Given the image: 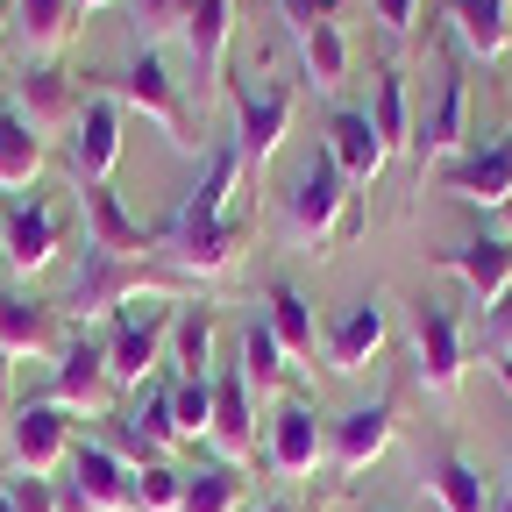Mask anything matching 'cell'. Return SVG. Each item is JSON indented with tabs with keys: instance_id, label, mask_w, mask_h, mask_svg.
<instances>
[{
	"instance_id": "35",
	"label": "cell",
	"mask_w": 512,
	"mask_h": 512,
	"mask_svg": "<svg viewBox=\"0 0 512 512\" xmlns=\"http://www.w3.org/2000/svg\"><path fill=\"white\" fill-rule=\"evenodd\" d=\"M171 420H178V441H207V427H214V377H171Z\"/></svg>"
},
{
	"instance_id": "24",
	"label": "cell",
	"mask_w": 512,
	"mask_h": 512,
	"mask_svg": "<svg viewBox=\"0 0 512 512\" xmlns=\"http://www.w3.org/2000/svg\"><path fill=\"white\" fill-rule=\"evenodd\" d=\"M448 271L477 292V306H498V299L512 292V242L477 235V242H463V249H448Z\"/></svg>"
},
{
	"instance_id": "33",
	"label": "cell",
	"mask_w": 512,
	"mask_h": 512,
	"mask_svg": "<svg viewBox=\"0 0 512 512\" xmlns=\"http://www.w3.org/2000/svg\"><path fill=\"white\" fill-rule=\"evenodd\" d=\"M271 335L285 356H313V306L299 285H271Z\"/></svg>"
},
{
	"instance_id": "37",
	"label": "cell",
	"mask_w": 512,
	"mask_h": 512,
	"mask_svg": "<svg viewBox=\"0 0 512 512\" xmlns=\"http://www.w3.org/2000/svg\"><path fill=\"white\" fill-rule=\"evenodd\" d=\"M128 15H136V36H143V50H157L164 36H185V15H192V0H128Z\"/></svg>"
},
{
	"instance_id": "4",
	"label": "cell",
	"mask_w": 512,
	"mask_h": 512,
	"mask_svg": "<svg viewBox=\"0 0 512 512\" xmlns=\"http://www.w3.org/2000/svg\"><path fill=\"white\" fill-rule=\"evenodd\" d=\"M114 157H121V100L114 93H86L79 121L64 128V171H72V185H107Z\"/></svg>"
},
{
	"instance_id": "41",
	"label": "cell",
	"mask_w": 512,
	"mask_h": 512,
	"mask_svg": "<svg viewBox=\"0 0 512 512\" xmlns=\"http://www.w3.org/2000/svg\"><path fill=\"white\" fill-rule=\"evenodd\" d=\"M491 342H498V356L512 349V292H505V299L491 306Z\"/></svg>"
},
{
	"instance_id": "40",
	"label": "cell",
	"mask_w": 512,
	"mask_h": 512,
	"mask_svg": "<svg viewBox=\"0 0 512 512\" xmlns=\"http://www.w3.org/2000/svg\"><path fill=\"white\" fill-rule=\"evenodd\" d=\"M370 8H377V22L392 29V36H406V29L420 22V0H370Z\"/></svg>"
},
{
	"instance_id": "42",
	"label": "cell",
	"mask_w": 512,
	"mask_h": 512,
	"mask_svg": "<svg viewBox=\"0 0 512 512\" xmlns=\"http://www.w3.org/2000/svg\"><path fill=\"white\" fill-rule=\"evenodd\" d=\"M491 235H498V242H512V192H505V200L491 207Z\"/></svg>"
},
{
	"instance_id": "17",
	"label": "cell",
	"mask_w": 512,
	"mask_h": 512,
	"mask_svg": "<svg viewBox=\"0 0 512 512\" xmlns=\"http://www.w3.org/2000/svg\"><path fill=\"white\" fill-rule=\"evenodd\" d=\"M320 150H328V164H335L349 185H370L384 164H392V150H384V136L370 128L363 107H335V114H328V143H320Z\"/></svg>"
},
{
	"instance_id": "9",
	"label": "cell",
	"mask_w": 512,
	"mask_h": 512,
	"mask_svg": "<svg viewBox=\"0 0 512 512\" xmlns=\"http://www.w3.org/2000/svg\"><path fill=\"white\" fill-rule=\"evenodd\" d=\"M79 207H86V242L107 249V256H136V264H150V249L164 242V228H143L136 214L121 207L114 185H79Z\"/></svg>"
},
{
	"instance_id": "19",
	"label": "cell",
	"mask_w": 512,
	"mask_h": 512,
	"mask_svg": "<svg viewBox=\"0 0 512 512\" xmlns=\"http://www.w3.org/2000/svg\"><path fill=\"white\" fill-rule=\"evenodd\" d=\"M384 335H392V306H384L377 292L356 299L335 328H328V370H335V377H356V370L384 349Z\"/></svg>"
},
{
	"instance_id": "29",
	"label": "cell",
	"mask_w": 512,
	"mask_h": 512,
	"mask_svg": "<svg viewBox=\"0 0 512 512\" xmlns=\"http://www.w3.org/2000/svg\"><path fill=\"white\" fill-rule=\"evenodd\" d=\"M505 8H512V0H448V22H456V36L470 43V57L491 64V57L505 50V36H512Z\"/></svg>"
},
{
	"instance_id": "32",
	"label": "cell",
	"mask_w": 512,
	"mask_h": 512,
	"mask_svg": "<svg viewBox=\"0 0 512 512\" xmlns=\"http://www.w3.org/2000/svg\"><path fill=\"white\" fill-rule=\"evenodd\" d=\"M242 377H249V392H285L292 363H285V349L271 335V320H249L242 328Z\"/></svg>"
},
{
	"instance_id": "36",
	"label": "cell",
	"mask_w": 512,
	"mask_h": 512,
	"mask_svg": "<svg viewBox=\"0 0 512 512\" xmlns=\"http://www.w3.org/2000/svg\"><path fill=\"white\" fill-rule=\"evenodd\" d=\"M185 505V470L178 463H136V512H178Z\"/></svg>"
},
{
	"instance_id": "1",
	"label": "cell",
	"mask_w": 512,
	"mask_h": 512,
	"mask_svg": "<svg viewBox=\"0 0 512 512\" xmlns=\"http://www.w3.org/2000/svg\"><path fill=\"white\" fill-rule=\"evenodd\" d=\"M285 221H292V235L299 242H342V235H356V192H349V178L328 164V150H313L306 164H299V178H292V192H285Z\"/></svg>"
},
{
	"instance_id": "38",
	"label": "cell",
	"mask_w": 512,
	"mask_h": 512,
	"mask_svg": "<svg viewBox=\"0 0 512 512\" xmlns=\"http://www.w3.org/2000/svg\"><path fill=\"white\" fill-rule=\"evenodd\" d=\"M8 484V498H15V512H57V491H50V477H0Z\"/></svg>"
},
{
	"instance_id": "14",
	"label": "cell",
	"mask_w": 512,
	"mask_h": 512,
	"mask_svg": "<svg viewBox=\"0 0 512 512\" xmlns=\"http://www.w3.org/2000/svg\"><path fill=\"white\" fill-rule=\"evenodd\" d=\"M384 448H392V399H370V406H349L335 427H328V463L342 477H363Z\"/></svg>"
},
{
	"instance_id": "50",
	"label": "cell",
	"mask_w": 512,
	"mask_h": 512,
	"mask_svg": "<svg viewBox=\"0 0 512 512\" xmlns=\"http://www.w3.org/2000/svg\"><path fill=\"white\" fill-rule=\"evenodd\" d=\"M0 228H8V214H0Z\"/></svg>"
},
{
	"instance_id": "21",
	"label": "cell",
	"mask_w": 512,
	"mask_h": 512,
	"mask_svg": "<svg viewBox=\"0 0 512 512\" xmlns=\"http://www.w3.org/2000/svg\"><path fill=\"white\" fill-rule=\"evenodd\" d=\"M57 249H64V235H57V214H50L43 200L8 207V228H0V256H8L22 278L50 271V264H57Z\"/></svg>"
},
{
	"instance_id": "12",
	"label": "cell",
	"mask_w": 512,
	"mask_h": 512,
	"mask_svg": "<svg viewBox=\"0 0 512 512\" xmlns=\"http://www.w3.org/2000/svg\"><path fill=\"white\" fill-rule=\"evenodd\" d=\"M207 441L221 448L228 470L256 448V392H249L242 363H214V427H207Z\"/></svg>"
},
{
	"instance_id": "8",
	"label": "cell",
	"mask_w": 512,
	"mask_h": 512,
	"mask_svg": "<svg viewBox=\"0 0 512 512\" xmlns=\"http://www.w3.org/2000/svg\"><path fill=\"white\" fill-rule=\"evenodd\" d=\"M114 100H121V107H136L150 128H164L171 143H185V100H178V79L164 72V57H157V50H136V64L121 72Z\"/></svg>"
},
{
	"instance_id": "43",
	"label": "cell",
	"mask_w": 512,
	"mask_h": 512,
	"mask_svg": "<svg viewBox=\"0 0 512 512\" xmlns=\"http://www.w3.org/2000/svg\"><path fill=\"white\" fill-rule=\"evenodd\" d=\"M8 413H15L8 406V356H0V427H8Z\"/></svg>"
},
{
	"instance_id": "18",
	"label": "cell",
	"mask_w": 512,
	"mask_h": 512,
	"mask_svg": "<svg viewBox=\"0 0 512 512\" xmlns=\"http://www.w3.org/2000/svg\"><path fill=\"white\" fill-rule=\"evenodd\" d=\"M79 491L93 498V512H136V463H121L107 441H72V463Z\"/></svg>"
},
{
	"instance_id": "28",
	"label": "cell",
	"mask_w": 512,
	"mask_h": 512,
	"mask_svg": "<svg viewBox=\"0 0 512 512\" xmlns=\"http://www.w3.org/2000/svg\"><path fill=\"white\" fill-rule=\"evenodd\" d=\"M427 491L441 498V512H491L484 470H477L470 456H456V448H441V456L427 463Z\"/></svg>"
},
{
	"instance_id": "27",
	"label": "cell",
	"mask_w": 512,
	"mask_h": 512,
	"mask_svg": "<svg viewBox=\"0 0 512 512\" xmlns=\"http://www.w3.org/2000/svg\"><path fill=\"white\" fill-rule=\"evenodd\" d=\"M214 342H221V320L207 306H178V320H171V377H214Z\"/></svg>"
},
{
	"instance_id": "46",
	"label": "cell",
	"mask_w": 512,
	"mask_h": 512,
	"mask_svg": "<svg viewBox=\"0 0 512 512\" xmlns=\"http://www.w3.org/2000/svg\"><path fill=\"white\" fill-rule=\"evenodd\" d=\"M15 29V0H0V36H8Z\"/></svg>"
},
{
	"instance_id": "10",
	"label": "cell",
	"mask_w": 512,
	"mask_h": 512,
	"mask_svg": "<svg viewBox=\"0 0 512 512\" xmlns=\"http://www.w3.org/2000/svg\"><path fill=\"white\" fill-rule=\"evenodd\" d=\"M107 399H114V377H107V349H100L93 335L64 342V356L50 363V406H64V413H100Z\"/></svg>"
},
{
	"instance_id": "16",
	"label": "cell",
	"mask_w": 512,
	"mask_h": 512,
	"mask_svg": "<svg viewBox=\"0 0 512 512\" xmlns=\"http://www.w3.org/2000/svg\"><path fill=\"white\" fill-rule=\"evenodd\" d=\"M441 185L456 200H477V207H498L512 192V136H491V143H470L456 164H441Z\"/></svg>"
},
{
	"instance_id": "39",
	"label": "cell",
	"mask_w": 512,
	"mask_h": 512,
	"mask_svg": "<svg viewBox=\"0 0 512 512\" xmlns=\"http://www.w3.org/2000/svg\"><path fill=\"white\" fill-rule=\"evenodd\" d=\"M335 8L342 0H285V22H292V36H306L313 22H335Z\"/></svg>"
},
{
	"instance_id": "3",
	"label": "cell",
	"mask_w": 512,
	"mask_h": 512,
	"mask_svg": "<svg viewBox=\"0 0 512 512\" xmlns=\"http://www.w3.org/2000/svg\"><path fill=\"white\" fill-rule=\"evenodd\" d=\"M171 299V285L136 264V256H107V249H79V271H72V313H79V328H93V320H114L128 299Z\"/></svg>"
},
{
	"instance_id": "34",
	"label": "cell",
	"mask_w": 512,
	"mask_h": 512,
	"mask_svg": "<svg viewBox=\"0 0 512 512\" xmlns=\"http://www.w3.org/2000/svg\"><path fill=\"white\" fill-rule=\"evenodd\" d=\"M178 512H242V470L200 463V470L185 477V505Z\"/></svg>"
},
{
	"instance_id": "49",
	"label": "cell",
	"mask_w": 512,
	"mask_h": 512,
	"mask_svg": "<svg viewBox=\"0 0 512 512\" xmlns=\"http://www.w3.org/2000/svg\"><path fill=\"white\" fill-rule=\"evenodd\" d=\"M498 512H512V484H505V505H498Z\"/></svg>"
},
{
	"instance_id": "48",
	"label": "cell",
	"mask_w": 512,
	"mask_h": 512,
	"mask_svg": "<svg viewBox=\"0 0 512 512\" xmlns=\"http://www.w3.org/2000/svg\"><path fill=\"white\" fill-rule=\"evenodd\" d=\"M0 512H15V498H8V484H0Z\"/></svg>"
},
{
	"instance_id": "22",
	"label": "cell",
	"mask_w": 512,
	"mask_h": 512,
	"mask_svg": "<svg viewBox=\"0 0 512 512\" xmlns=\"http://www.w3.org/2000/svg\"><path fill=\"white\" fill-rule=\"evenodd\" d=\"M79 0H15V29L22 36V64H57V50L79 36Z\"/></svg>"
},
{
	"instance_id": "6",
	"label": "cell",
	"mask_w": 512,
	"mask_h": 512,
	"mask_svg": "<svg viewBox=\"0 0 512 512\" xmlns=\"http://www.w3.org/2000/svg\"><path fill=\"white\" fill-rule=\"evenodd\" d=\"M413 356H420V384L434 399H448L463 384V328H456V306L448 299H413Z\"/></svg>"
},
{
	"instance_id": "7",
	"label": "cell",
	"mask_w": 512,
	"mask_h": 512,
	"mask_svg": "<svg viewBox=\"0 0 512 512\" xmlns=\"http://www.w3.org/2000/svg\"><path fill=\"white\" fill-rule=\"evenodd\" d=\"M64 320L36 292H0V356L8 363H57L64 356Z\"/></svg>"
},
{
	"instance_id": "13",
	"label": "cell",
	"mask_w": 512,
	"mask_h": 512,
	"mask_svg": "<svg viewBox=\"0 0 512 512\" xmlns=\"http://www.w3.org/2000/svg\"><path fill=\"white\" fill-rule=\"evenodd\" d=\"M264 456H271L278 477H313L320 463H328V427H320V413L306 399H285L271 413V448Z\"/></svg>"
},
{
	"instance_id": "5",
	"label": "cell",
	"mask_w": 512,
	"mask_h": 512,
	"mask_svg": "<svg viewBox=\"0 0 512 512\" xmlns=\"http://www.w3.org/2000/svg\"><path fill=\"white\" fill-rule=\"evenodd\" d=\"M8 456H15V477H57L72 463V413L50 406V399H29L8 413Z\"/></svg>"
},
{
	"instance_id": "31",
	"label": "cell",
	"mask_w": 512,
	"mask_h": 512,
	"mask_svg": "<svg viewBox=\"0 0 512 512\" xmlns=\"http://www.w3.org/2000/svg\"><path fill=\"white\" fill-rule=\"evenodd\" d=\"M370 128H377V136H384V150H413V100H406V79L399 72H377V93H370Z\"/></svg>"
},
{
	"instance_id": "15",
	"label": "cell",
	"mask_w": 512,
	"mask_h": 512,
	"mask_svg": "<svg viewBox=\"0 0 512 512\" xmlns=\"http://www.w3.org/2000/svg\"><path fill=\"white\" fill-rule=\"evenodd\" d=\"M463 150H470V79L448 72L434 114L413 128V157H420V164H456Z\"/></svg>"
},
{
	"instance_id": "26",
	"label": "cell",
	"mask_w": 512,
	"mask_h": 512,
	"mask_svg": "<svg viewBox=\"0 0 512 512\" xmlns=\"http://www.w3.org/2000/svg\"><path fill=\"white\" fill-rule=\"evenodd\" d=\"M228 36H235V0H192V15H185V50H192V64H200V79H221Z\"/></svg>"
},
{
	"instance_id": "23",
	"label": "cell",
	"mask_w": 512,
	"mask_h": 512,
	"mask_svg": "<svg viewBox=\"0 0 512 512\" xmlns=\"http://www.w3.org/2000/svg\"><path fill=\"white\" fill-rule=\"evenodd\" d=\"M242 242H249V228H242V214H228V221H214V228L171 235V242H164V256H171L178 271H192V278H221L235 256H242Z\"/></svg>"
},
{
	"instance_id": "44",
	"label": "cell",
	"mask_w": 512,
	"mask_h": 512,
	"mask_svg": "<svg viewBox=\"0 0 512 512\" xmlns=\"http://www.w3.org/2000/svg\"><path fill=\"white\" fill-rule=\"evenodd\" d=\"M498 384H505V399H512V349L498 356Z\"/></svg>"
},
{
	"instance_id": "47",
	"label": "cell",
	"mask_w": 512,
	"mask_h": 512,
	"mask_svg": "<svg viewBox=\"0 0 512 512\" xmlns=\"http://www.w3.org/2000/svg\"><path fill=\"white\" fill-rule=\"evenodd\" d=\"M93 8H114V0H79V15H93Z\"/></svg>"
},
{
	"instance_id": "30",
	"label": "cell",
	"mask_w": 512,
	"mask_h": 512,
	"mask_svg": "<svg viewBox=\"0 0 512 512\" xmlns=\"http://www.w3.org/2000/svg\"><path fill=\"white\" fill-rule=\"evenodd\" d=\"M299 64H306V86L313 93H335L342 72H349V43H342V22H313L299 36Z\"/></svg>"
},
{
	"instance_id": "25",
	"label": "cell",
	"mask_w": 512,
	"mask_h": 512,
	"mask_svg": "<svg viewBox=\"0 0 512 512\" xmlns=\"http://www.w3.org/2000/svg\"><path fill=\"white\" fill-rule=\"evenodd\" d=\"M50 164V136H36V128L0 100V192H29Z\"/></svg>"
},
{
	"instance_id": "20",
	"label": "cell",
	"mask_w": 512,
	"mask_h": 512,
	"mask_svg": "<svg viewBox=\"0 0 512 512\" xmlns=\"http://www.w3.org/2000/svg\"><path fill=\"white\" fill-rule=\"evenodd\" d=\"M292 128V86H264V93H242V121H235V157L242 164H271L278 143Z\"/></svg>"
},
{
	"instance_id": "2",
	"label": "cell",
	"mask_w": 512,
	"mask_h": 512,
	"mask_svg": "<svg viewBox=\"0 0 512 512\" xmlns=\"http://www.w3.org/2000/svg\"><path fill=\"white\" fill-rule=\"evenodd\" d=\"M171 320H178V306L171 299H143V306H121L114 320H107V377H114V392H143V384L157 377V363H171L164 356V342H171Z\"/></svg>"
},
{
	"instance_id": "45",
	"label": "cell",
	"mask_w": 512,
	"mask_h": 512,
	"mask_svg": "<svg viewBox=\"0 0 512 512\" xmlns=\"http://www.w3.org/2000/svg\"><path fill=\"white\" fill-rule=\"evenodd\" d=\"M249 512H299L292 498H264V505H249Z\"/></svg>"
},
{
	"instance_id": "11",
	"label": "cell",
	"mask_w": 512,
	"mask_h": 512,
	"mask_svg": "<svg viewBox=\"0 0 512 512\" xmlns=\"http://www.w3.org/2000/svg\"><path fill=\"white\" fill-rule=\"evenodd\" d=\"M8 107L36 128V136H57V128L79 121V86H72V72H57V64H22Z\"/></svg>"
}]
</instances>
